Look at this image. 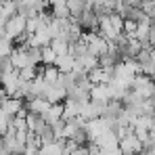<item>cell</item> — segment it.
I'll return each mask as SVG.
<instances>
[{"label": "cell", "mask_w": 155, "mask_h": 155, "mask_svg": "<svg viewBox=\"0 0 155 155\" xmlns=\"http://www.w3.org/2000/svg\"><path fill=\"white\" fill-rule=\"evenodd\" d=\"M117 149H120L122 155H140L143 153V140H140L134 132H130L124 138H120Z\"/></svg>", "instance_id": "obj_3"}, {"label": "cell", "mask_w": 155, "mask_h": 155, "mask_svg": "<svg viewBox=\"0 0 155 155\" xmlns=\"http://www.w3.org/2000/svg\"><path fill=\"white\" fill-rule=\"evenodd\" d=\"M143 155H155V149H149V151H145Z\"/></svg>", "instance_id": "obj_6"}, {"label": "cell", "mask_w": 155, "mask_h": 155, "mask_svg": "<svg viewBox=\"0 0 155 155\" xmlns=\"http://www.w3.org/2000/svg\"><path fill=\"white\" fill-rule=\"evenodd\" d=\"M54 65H57V69H59L61 74H69V71L76 69V59H74L71 54H63V57H57Z\"/></svg>", "instance_id": "obj_4"}, {"label": "cell", "mask_w": 155, "mask_h": 155, "mask_svg": "<svg viewBox=\"0 0 155 155\" xmlns=\"http://www.w3.org/2000/svg\"><path fill=\"white\" fill-rule=\"evenodd\" d=\"M130 92H134V94H138L143 99H151L155 94V82L149 76L138 74V76L132 80V84H130Z\"/></svg>", "instance_id": "obj_2"}, {"label": "cell", "mask_w": 155, "mask_h": 155, "mask_svg": "<svg viewBox=\"0 0 155 155\" xmlns=\"http://www.w3.org/2000/svg\"><path fill=\"white\" fill-rule=\"evenodd\" d=\"M25 29H27V17L21 15V13H17V15H13V17L4 23V38L17 40V38H21V36L25 34Z\"/></svg>", "instance_id": "obj_1"}, {"label": "cell", "mask_w": 155, "mask_h": 155, "mask_svg": "<svg viewBox=\"0 0 155 155\" xmlns=\"http://www.w3.org/2000/svg\"><path fill=\"white\" fill-rule=\"evenodd\" d=\"M54 61H57V54L51 48V44L42 46V65H54Z\"/></svg>", "instance_id": "obj_5"}]
</instances>
